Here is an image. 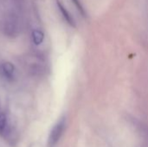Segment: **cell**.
Masks as SVG:
<instances>
[{
	"label": "cell",
	"instance_id": "obj_5",
	"mask_svg": "<svg viewBox=\"0 0 148 147\" xmlns=\"http://www.w3.org/2000/svg\"><path fill=\"white\" fill-rule=\"evenodd\" d=\"M43 38H44V35L41 30L36 29L32 32V40L36 45L41 44L43 41Z\"/></svg>",
	"mask_w": 148,
	"mask_h": 147
},
{
	"label": "cell",
	"instance_id": "obj_1",
	"mask_svg": "<svg viewBox=\"0 0 148 147\" xmlns=\"http://www.w3.org/2000/svg\"><path fill=\"white\" fill-rule=\"evenodd\" d=\"M65 129V119H61L51 129L48 138V147H55L59 142Z\"/></svg>",
	"mask_w": 148,
	"mask_h": 147
},
{
	"label": "cell",
	"instance_id": "obj_6",
	"mask_svg": "<svg viewBox=\"0 0 148 147\" xmlns=\"http://www.w3.org/2000/svg\"><path fill=\"white\" fill-rule=\"evenodd\" d=\"M7 127V118L4 114H0V133H3Z\"/></svg>",
	"mask_w": 148,
	"mask_h": 147
},
{
	"label": "cell",
	"instance_id": "obj_2",
	"mask_svg": "<svg viewBox=\"0 0 148 147\" xmlns=\"http://www.w3.org/2000/svg\"><path fill=\"white\" fill-rule=\"evenodd\" d=\"M19 28H20V23L17 16L13 13L9 14L6 16L3 24L5 34L10 36H15L19 33Z\"/></svg>",
	"mask_w": 148,
	"mask_h": 147
},
{
	"label": "cell",
	"instance_id": "obj_8",
	"mask_svg": "<svg viewBox=\"0 0 148 147\" xmlns=\"http://www.w3.org/2000/svg\"><path fill=\"white\" fill-rule=\"evenodd\" d=\"M21 1H22V0H15V2L17 3H21Z\"/></svg>",
	"mask_w": 148,
	"mask_h": 147
},
{
	"label": "cell",
	"instance_id": "obj_3",
	"mask_svg": "<svg viewBox=\"0 0 148 147\" xmlns=\"http://www.w3.org/2000/svg\"><path fill=\"white\" fill-rule=\"evenodd\" d=\"M15 67L10 62H3L0 65V75L6 80H12L14 77Z\"/></svg>",
	"mask_w": 148,
	"mask_h": 147
},
{
	"label": "cell",
	"instance_id": "obj_7",
	"mask_svg": "<svg viewBox=\"0 0 148 147\" xmlns=\"http://www.w3.org/2000/svg\"><path fill=\"white\" fill-rule=\"evenodd\" d=\"M73 2L75 3V5L77 6V8H78L80 10H82V12H83V10H82V8L81 4H80V3H79V1H78V0H73Z\"/></svg>",
	"mask_w": 148,
	"mask_h": 147
},
{
	"label": "cell",
	"instance_id": "obj_4",
	"mask_svg": "<svg viewBox=\"0 0 148 147\" xmlns=\"http://www.w3.org/2000/svg\"><path fill=\"white\" fill-rule=\"evenodd\" d=\"M57 4H58V7H59L60 10H61V12H62V16H64V18L67 20V22H68L69 24H71V25H75V23H74L73 18L71 17V16L69 15V13L68 12V10L64 8V6L62 5V3H61L57 0Z\"/></svg>",
	"mask_w": 148,
	"mask_h": 147
}]
</instances>
